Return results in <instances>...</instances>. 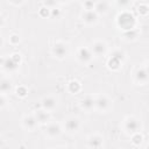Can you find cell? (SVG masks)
Listing matches in <instances>:
<instances>
[{
    "label": "cell",
    "mask_w": 149,
    "mask_h": 149,
    "mask_svg": "<svg viewBox=\"0 0 149 149\" xmlns=\"http://www.w3.org/2000/svg\"><path fill=\"white\" fill-rule=\"evenodd\" d=\"M33 114H34V116L36 118L38 125L47 126V125L51 121V114H50V112L43 109L42 107L38 108V109H35V111L33 112Z\"/></svg>",
    "instance_id": "7c38bea8"
},
{
    "label": "cell",
    "mask_w": 149,
    "mask_h": 149,
    "mask_svg": "<svg viewBox=\"0 0 149 149\" xmlns=\"http://www.w3.org/2000/svg\"><path fill=\"white\" fill-rule=\"evenodd\" d=\"M13 88V84L8 78H1L0 80V91L2 94H7L12 91Z\"/></svg>",
    "instance_id": "ffe728a7"
},
{
    "label": "cell",
    "mask_w": 149,
    "mask_h": 149,
    "mask_svg": "<svg viewBox=\"0 0 149 149\" xmlns=\"http://www.w3.org/2000/svg\"><path fill=\"white\" fill-rule=\"evenodd\" d=\"M79 107L84 112H92L95 109V98L92 95H86L79 100Z\"/></svg>",
    "instance_id": "5bb4252c"
},
{
    "label": "cell",
    "mask_w": 149,
    "mask_h": 149,
    "mask_svg": "<svg viewBox=\"0 0 149 149\" xmlns=\"http://www.w3.org/2000/svg\"><path fill=\"white\" fill-rule=\"evenodd\" d=\"M148 62H149V61H148Z\"/></svg>",
    "instance_id": "d590c367"
},
{
    "label": "cell",
    "mask_w": 149,
    "mask_h": 149,
    "mask_svg": "<svg viewBox=\"0 0 149 149\" xmlns=\"http://www.w3.org/2000/svg\"><path fill=\"white\" fill-rule=\"evenodd\" d=\"M137 13L142 16H146L149 14V5L147 3H140L137 7Z\"/></svg>",
    "instance_id": "cb8c5ba5"
},
{
    "label": "cell",
    "mask_w": 149,
    "mask_h": 149,
    "mask_svg": "<svg viewBox=\"0 0 149 149\" xmlns=\"http://www.w3.org/2000/svg\"><path fill=\"white\" fill-rule=\"evenodd\" d=\"M21 125L22 127L28 130V132H33L37 128L38 122L36 120V118L34 116V114H26L22 119H21Z\"/></svg>",
    "instance_id": "4fadbf2b"
},
{
    "label": "cell",
    "mask_w": 149,
    "mask_h": 149,
    "mask_svg": "<svg viewBox=\"0 0 149 149\" xmlns=\"http://www.w3.org/2000/svg\"><path fill=\"white\" fill-rule=\"evenodd\" d=\"M130 141L134 146H140L143 141V136L140 134V133H135L133 135H130Z\"/></svg>",
    "instance_id": "603a6c76"
},
{
    "label": "cell",
    "mask_w": 149,
    "mask_h": 149,
    "mask_svg": "<svg viewBox=\"0 0 149 149\" xmlns=\"http://www.w3.org/2000/svg\"><path fill=\"white\" fill-rule=\"evenodd\" d=\"M93 59V54L91 51L90 48H86V47H81L78 49L77 51V61L84 65L86 64H90Z\"/></svg>",
    "instance_id": "30bf717a"
},
{
    "label": "cell",
    "mask_w": 149,
    "mask_h": 149,
    "mask_svg": "<svg viewBox=\"0 0 149 149\" xmlns=\"http://www.w3.org/2000/svg\"><path fill=\"white\" fill-rule=\"evenodd\" d=\"M44 134L49 139H57L62 134V127L57 122H49L47 125V127H45Z\"/></svg>",
    "instance_id": "8fae6325"
},
{
    "label": "cell",
    "mask_w": 149,
    "mask_h": 149,
    "mask_svg": "<svg viewBox=\"0 0 149 149\" xmlns=\"http://www.w3.org/2000/svg\"><path fill=\"white\" fill-rule=\"evenodd\" d=\"M57 106V99L52 95H45L41 99V107L48 112H52Z\"/></svg>",
    "instance_id": "2e32d148"
},
{
    "label": "cell",
    "mask_w": 149,
    "mask_h": 149,
    "mask_svg": "<svg viewBox=\"0 0 149 149\" xmlns=\"http://www.w3.org/2000/svg\"><path fill=\"white\" fill-rule=\"evenodd\" d=\"M134 79L137 84H146L149 80V73H148L147 69L144 66L139 68L134 73Z\"/></svg>",
    "instance_id": "e0dca14e"
},
{
    "label": "cell",
    "mask_w": 149,
    "mask_h": 149,
    "mask_svg": "<svg viewBox=\"0 0 149 149\" xmlns=\"http://www.w3.org/2000/svg\"><path fill=\"white\" fill-rule=\"evenodd\" d=\"M91 51L93 54V56L95 57H101V56H105L108 51V45L105 41L102 40H95L92 42L91 44Z\"/></svg>",
    "instance_id": "ba28073f"
},
{
    "label": "cell",
    "mask_w": 149,
    "mask_h": 149,
    "mask_svg": "<svg viewBox=\"0 0 149 149\" xmlns=\"http://www.w3.org/2000/svg\"><path fill=\"white\" fill-rule=\"evenodd\" d=\"M24 1L26 0H8V2L12 3V5H14V6H21Z\"/></svg>",
    "instance_id": "1f68e13d"
},
{
    "label": "cell",
    "mask_w": 149,
    "mask_h": 149,
    "mask_svg": "<svg viewBox=\"0 0 149 149\" xmlns=\"http://www.w3.org/2000/svg\"><path fill=\"white\" fill-rule=\"evenodd\" d=\"M112 107V101L106 94H99L95 98V111L99 113H107Z\"/></svg>",
    "instance_id": "52a82bcc"
},
{
    "label": "cell",
    "mask_w": 149,
    "mask_h": 149,
    "mask_svg": "<svg viewBox=\"0 0 149 149\" xmlns=\"http://www.w3.org/2000/svg\"><path fill=\"white\" fill-rule=\"evenodd\" d=\"M116 26L122 31L134 29V28H136V19L132 13H129L127 10H122L116 16Z\"/></svg>",
    "instance_id": "6da1fadb"
},
{
    "label": "cell",
    "mask_w": 149,
    "mask_h": 149,
    "mask_svg": "<svg viewBox=\"0 0 149 149\" xmlns=\"http://www.w3.org/2000/svg\"><path fill=\"white\" fill-rule=\"evenodd\" d=\"M6 104H7L6 94H2V93H1V97H0V107H1V109H3V108H5Z\"/></svg>",
    "instance_id": "4dcf8cb0"
},
{
    "label": "cell",
    "mask_w": 149,
    "mask_h": 149,
    "mask_svg": "<svg viewBox=\"0 0 149 149\" xmlns=\"http://www.w3.org/2000/svg\"><path fill=\"white\" fill-rule=\"evenodd\" d=\"M114 3L116 5V7L126 10L127 8H129L133 3V0H114Z\"/></svg>",
    "instance_id": "7402d4cb"
},
{
    "label": "cell",
    "mask_w": 149,
    "mask_h": 149,
    "mask_svg": "<svg viewBox=\"0 0 149 149\" xmlns=\"http://www.w3.org/2000/svg\"><path fill=\"white\" fill-rule=\"evenodd\" d=\"M38 13H40V15H41V16H43V17H50L51 9H50V8H48V7H45V6H42V7L40 8Z\"/></svg>",
    "instance_id": "484cf974"
},
{
    "label": "cell",
    "mask_w": 149,
    "mask_h": 149,
    "mask_svg": "<svg viewBox=\"0 0 149 149\" xmlns=\"http://www.w3.org/2000/svg\"><path fill=\"white\" fill-rule=\"evenodd\" d=\"M80 19L84 24L86 26H93L97 24L99 21V15L94 9H84L80 14Z\"/></svg>",
    "instance_id": "9c48e42d"
},
{
    "label": "cell",
    "mask_w": 149,
    "mask_h": 149,
    "mask_svg": "<svg viewBox=\"0 0 149 149\" xmlns=\"http://www.w3.org/2000/svg\"><path fill=\"white\" fill-rule=\"evenodd\" d=\"M51 55L56 58V59H59V61H63L68 54H69V45L65 43V42H62V41H58V42H55L51 47Z\"/></svg>",
    "instance_id": "5b68a950"
},
{
    "label": "cell",
    "mask_w": 149,
    "mask_h": 149,
    "mask_svg": "<svg viewBox=\"0 0 149 149\" xmlns=\"http://www.w3.org/2000/svg\"><path fill=\"white\" fill-rule=\"evenodd\" d=\"M104 144V137L100 134H91L86 139L87 148H101Z\"/></svg>",
    "instance_id": "9a60e30c"
},
{
    "label": "cell",
    "mask_w": 149,
    "mask_h": 149,
    "mask_svg": "<svg viewBox=\"0 0 149 149\" xmlns=\"http://www.w3.org/2000/svg\"><path fill=\"white\" fill-rule=\"evenodd\" d=\"M148 148H149V144H148Z\"/></svg>",
    "instance_id": "e575fe53"
},
{
    "label": "cell",
    "mask_w": 149,
    "mask_h": 149,
    "mask_svg": "<svg viewBox=\"0 0 149 149\" xmlns=\"http://www.w3.org/2000/svg\"><path fill=\"white\" fill-rule=\"evenodd\" d=\"M125 59H126V54L122 50L116 49V50H114L111 54V56L108 58V62H107V66L111 70H114V71L115 70H119L122 66Z\"/></svg>",
    "instance_id": "277c9868"
},
{
    "label": "cell",
    "mask_w": 149,
    "mask_h": 149,
    "mask_svg": "<svg viewBox=\"0 0 149 149\" xmlns=\"http://www.w3.org/2000/svg\"><path fill=\"white\" fill-rule=\"evenodd\" d=\"M137 35H139V31H137L136 28L127 30V31H123V38L126 41H134V40H136Z\"/></svg>",
    "instance_id": "44dd1931"
},
{
    "label": "cell",
    "mask_w": 149,
    "mask_h": 149,
    "mask_svg": "<svg viewBox=\"0 0 149 149\" xmlns=\"http://www.w3.org/2000/svg\"><path fill=\"white\" fill-rule=\"evenodd\" d=\"M61 15H62V12H61V9L59 8H52L51 9V13H50V17H52V19H59L61 17Z\"/></svg>",
    "instance_id": "f1b7e54d"
},
{
    "label": "cell",
    "mask_w": 149,
    "mask_h": 149,
    "mask_svg": "<svg viewBox=\"0 0 149 149\" xmlns=\"http://www.w3.org/2000/svg\"><path fill=\"white\" fill-rule=\"evenodd\" d=\"M59 1V3H69V2H71L72 0H58Z\"/></svg>",
    "instance_id": "d6a6232c"
},
{
    "label": "cell",
    "mask_w": 149,
    "mask_h": 149,
    "mask_svg": "<svg viewBox=\"0 0 149 149\" xmlns=\"http://www.w3.org/2000/svg\"><path fill=\"white\" fill-rule=\"evenodd\" d=\"M97 0H84L83 1V7L84 9H93Z\"/></svg>",
    "instance_id": "83f0119b"
},
{
    "label": "cell",
    "mask_w": 149,
    "mask_h": 149,
    "mask_svg": "<svg viewBox=\"0 0 149 149\" xmlns=\"http://www.w3.org/2000/svg\"><path fill=\"white\" fill-rule=\"evenodd\" d=\"M15 92H16V95L20 97V98H24V97L28 94V90H27L24 86H19Z\"/></svg>",
    "instance_id": "4316f807"
},
{
    "label": "cell",
    "mask_w": 149,
    "mask_h": 149,
    "mask_svg": "<svg viewBox=\"0 0 149 149\" xmlns=\"http://www.w3.org/2000/svg\"><path fill=\"white\" fill-rule=\"evenodd\" d=\"M57 3H59L58 0H43V6L52 9V8H56L57 7Z\"/></svg>",
    "instance_id": "d4e9b609"
},
{
    "label": "cell",
    "mask_w": 149,
    "mask_h": 149,
    "mask_svg": "<svg viewBox=\"0 0 149 149\" xmlns=\"http://www.w3.org/2000/svg\"><path fill=\"white\" fill-rule=\"evenodd\" d=\"M98 15H106L109 10V5L106 0H97L94 8H93Z\"/></svg>",
    "instance_id": "ac0fdd59"
},
{
    "label": "cell",
    "mask_w": 149,
    "mask_h": 149,
    "mask_svg": "<svg viewBox=\"0 0 149 149\" xmlns=\"http://www.w3.org/2000/svg\"><path fill=\"white\" fill-rule=\"evenodd\" d=\"M66 90L71 94H77V93H79L81 91V84L76 79L74 80H70L68 83V85H66Z\"/></svg>",
    "instance_id": "d6986e66"
},
{
    "label": "cell",
    "mask_w": 149,
    "mask_h": 149,
    "mask_svg": "<svg viewBox=\"0 0 149 149\" xmlns=\"http://www.w3.org/2000/svg\"><path fill=\"white\" fill-rule=\"evenodd\" d=\"M63 127L68 134H76L81 127V121L77 116H70L66 120H64Z\"/></svg>",
    "instance_id": "8992f818"
},
{
    "label": "cell",
    "mask_w": 149,
    "mask_h": 149,
    "mask_svg": "<svg viewBox=\"0 0 149 149\" xmlns=\"http://www.w3.org/2000/svg\"><path fill=\"white\" fill-rule=\"evenodd\" d=\"M21 62V55L20 54H12L10 56L2 57L1 59V68L5 72H14L17 70Z\"/></svg>",
    "instance_id": "3957f363"
},
{
    "label": "cell",
    "mask_w": 149,
    "mask_h": 149,
    "mask_svg": "<svg viewBox=\"0 0 149 149\" xmlns=\"http://www.w3.org/2000/svg\"><path fill=\"white\" fill-rule=\"evenodd\" d=\"M144 68H146V69H147V71H148V73H149V62H148V63H147V65H146V66H144Z\"/></svg>",
    "instance_id": "836d02e7"
},
{
    "label": "cell",
    "mask_w": 149,
    "mask_h": 149,
    "mask_svg": "<svg viewBox=\"0 0 149 149\" xmlns=\"http://www.w3.org/2000/svg\"><path fill=\"white\" fill-rule=\"evenodd\" d=\"M20 42V36L17 35V34H12L10 36H9V43L10 44H17Z\"/></svg>",
    "instance_id": "f546056e"
},
{
    "label": "cell",
    "mask_w": 149,
    "mask_h": 149,
    "mask_svg": "<svg viewBox=\"0 0 149 149\" xmlns=\"http://www.w3.org/2000/svg\"><path fill=\"white\" fill-rule=\"evenodd\" d=\"M141 128H142L141 121L134 115H128L122 121V129L127 135H133L135 133H140Z\"/></svg>",
    "instance_id": "7a4b0ae2"
}]
</instances>
